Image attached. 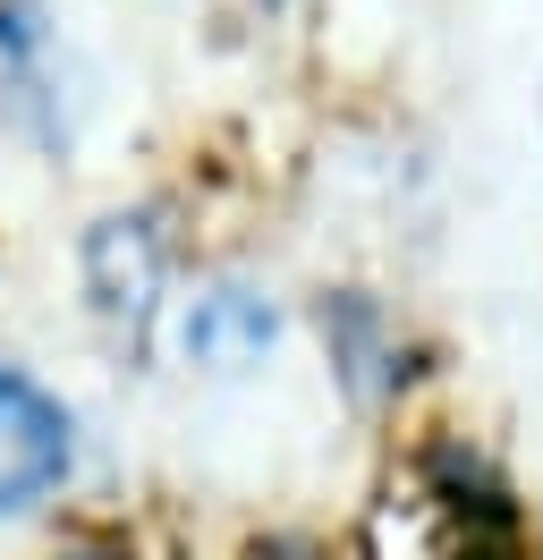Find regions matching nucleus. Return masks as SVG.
I'll list each match as a JSON object with an SVG mask.
<instances>
[{"label": "nucleus", "mask_w": 543, "mask_h": 560, "mask_svg": "<svg viewBox=\"0 0 543 560\" xmlns=\"http://www.w3.org/2000/svg\"><path fill=\"white\" fill-rule=\"evenodd\" d=\"M60 476H68V417H60V399L0 365V518L34 510Z\"/></svg>", "instance_id": "nucleus-1"}, {"label": "nucleus", "mask_w": 543, "mask_h": 560, "mask_svg": "<svg viewBox=\"0 0 543 560\" xmlns=\"http://www.w3.org/2000/svg\"><path fill=\"white\" fill-rule=\"evenodd\" d=\"M85 289L111 323L145 331L153 323V298H162V238L145 212H111L85 230Z\"/></svg>", "instance_id": "nucleus-2"}, {"label": "nucleus", "mask_w": 543, "mask_h": 560, "mask_svg": "<svg viewBox=\"0 0 543 560\" xmlns=\"http://www.w3.org/2000/svg\"><path fill=\"white\" fill-rule=\"evenodd\" d=\"M272 331H280L272 306L255 298V289H238V280L204 289L196 306H187V357L212 365V374H246V365L272 349Z\"/></svg>", "instance_id": "nucleus-3"}]
</instances>
